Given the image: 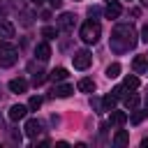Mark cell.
<instances>
[{"label":"cell","mask_w":148,"mask_h":148,"mask_svg":"<svg viewBox=\"0 0 148 148\" xmlns=\"http://www.w3.org/2000/svg\"><path fill=\"white\" fill-rule=\"evenodd\" d=\"M35 56H37L42 62H46V60L51 58V46H49V44H37V49H35Z\"/></svg>","instance_id":"cell-12"},{"label":"cell","mask_w":148,"mask_h":148,"mask_svg":"<svg viewBox=\"0 0 148 148\" xmlns=\"http://www.w3.org/2000/svg\"><path fill=\"white\" fill-rule=\"evenodd\" d=\"M113 143H116V146H127V143H130V134H127L125 130H118L116 136H113Z\"/></svg>","instance_id":"cell-16"},{"label":"cell","mask_w":148,"mask_h":148,"mask_svg":"<svg viewBox=\"0 0 148 148\" xmlns=\"http://www.w3.org/2000/svg\"><path fill=\"white\" fill-rule=\"evenodd\" d=\"M81 39L86 42V44H95L97 39H99V35H102V28H99V23L97 21H88V23H83L81 25Z\"/></svg>","instance_id":"cell-3"},{"label":"cell","mask_w":148,"mask_h":148,"mask_svg":"<svg viewBox=\"0 0 148 148\" xmlns=\"http://www.w3.org/2000/svg\"><path fill=\"white\" fill-rule=\"evenodd\" d=\"M49 5H51L53 9H60V7H62V0H49Z\"/></svg>","instance_id":"cell-28"},{"label":"cell","mask_w":148,"mask_h":148,"mask_svg":"<svg viewBox=\"0 0 148 148\" xmlns=\"http://www.w3.org/2000/svg\"><path fill=\"white\" fill-rule=\"evenodd\" d=\"M46 81V74L42 72V69H37V72H32V86H42Z\"/></svg>","instance_id":"cell-19"},{"label":"cell","mask_w":148,"mask_h":148,"mask_svg":"<svg viewBox=\"0 0 148 148\" xmlns=\"http://www.w3.org/2000/svg\"><path fill=\"white\" fill-rule=\"evenodd\" d=\"M72 62H74V67H76V69H88V67H90V62H92V56H90V51L81 49V51H76V53L72 56Z\"/></svg>","instance_id":"cell-4"},{"label":"cell","mask_w":148,"mask_h":148,"mask_svg":"<svg viewBox=\"0 0 148 148\" xmlns=\"http://www.w3.org/2000/svg\"><path fill=\"white\" fill-rule=\"evenodd\" d=\"M111 92H113V95H116V97H118V99H123V97H125V95H127V88H125V86H116V88H113V90H111Z\"/></svg>","instance_id":"cell-26"},{"label":"cell","mask_w":148,"mask_h":148,"mask_svg":"<svg viewBox=\"0 0 148 148\" xmlns=\"http://www.w3.org/2000/svg\"><path fill=\"white\" fill-rule=\"evenodd\" d=\"M141 5H146V7H148V0H141Z\"/></svg>","instance_id":"cell-32"},{"label":"cell","mask_w":148,"mask_h":148,"mask_svg":"<svg viewBox=\"0 0 148 148\" xmlns=\"http://www.w3.org/2000/svg\"><path fill=\"white\" fill-rule=\"evenodd\" d=\"M30 2H32V5H37V7H42V5H44V0H30Z\"/></svg>","instance_id":"cell-30"},{"label":"cell","mask_w":148,"mask_h":148,"mask_svg":"<svg viewBox=\"0 0 148 148\" xmlns=\"http://www.w3.org/2000/svg\"><path fill=\"white\" fill-rule=\"evenodd\" d=\"M141 39H143V42H148V25H143V28H141Z\"/></svg>","instance_id":"cell-29"},{"label":"cell","mask_w":148,"mask_h":148,"mask_svg":"<svg viewBox=\"0 0 148 148\" xmlns=\"http://www.w3.org/2000/svg\"><path fill=\"white\" fill-rule=\"evenodd\" d=\"M25 136H30V139H37L39 134H42V123L37 120V118H30V120H25Z\"/></svg>","instance_id":"cell-5"},{"label":"cell","mask_w":148,"mask_h":148,"mask_svg":"<svg viewBox=\"0 0 148 148\" xmlns=\"http://www.w3.org/2000/svg\"><path fill=\"white\" fill-rule=\"evenodd\" d=\"M123 86H125L127 90H130V88H139V79L130 74V76H125V81H123Z\"/></svg>","instance_id":"cell-21"},{"label":"cell","mask_w":148,"mask_h":148,"mask_svg":"<svg viewBox=\"0 0 148 148\" xmlns=\"http://www.w3.org/2000/svg\"><path fill=\"white\" fill-rule=\"evenodd\" d=\"M146 116H148V109H143V111H136V113H132V118H130V120H132L134 125H139V123H141V120H143Z\"/></svg>","instance_id":"cell-24"},{"label":"cell","mask_w":148,"mask_h":148,"mask_svg":"<svg viewBox=\"0 0 148 148\" xmlns=\"http://www.w3.org/2000/svg\"><path fill=\"white\" fill-rule=\"evenodd\" d=\"M123 102H125V106H127V109H134V106L139 104V97H136V95H125V97H123Z\"/></svg>","instance_id":"cell-22"},{"label":"cell","mask_w":148,"mask_h":148,"mask_svg":"<svg viewBox=\"0 0 148 148\" xmlns=\"http://www.w3.org/2000/svg\"><path fill=\"white\" fill-rule=\"evenodd\" d=\"M74 23H76V16H74V14H69V12H65V14L58 18L60 30H72V28H74Z\"/></svg>","instance_id":"cell-6"},{"label":"cell","mask_w":148,"mask_h":148,"mask_svg":"<svg viewBox=\"0 0 148 148\" xmlns=\"http://www.w3.org/2000/svg\"><path fill=\"white\" fill-rule=\"evenodd\" d=\"M42 35H44L46 39H53V37H58V30H56V28H49V25H46V28H42Z\"/></svg>","instance_id":"cell-25"},{"label":"cell","mask_w":148,"mask_h":148,"mask_svg":"<svg viewBox=\"0 0 148 148\" xmlns=\"http://www.w3.org/2000/svg\"><path fill=\"white\" fill-rule=\"evenodd\" d=\"M111 123H113V125H125V123H127V113L111 109Z\"/></svg>","instance_id":"cell-15"},{"label":"cell","mask_w":148,"mask_h":148,"mask_svg":"<svg viewBox=\"0 0 148 148\" xmlns=\"http://www.w3.org/2000/svg\"><path fill=\"white\" fill-rule=\"evenodd\" d=\"M79 90L81 92H92L95 90V81L92 79H81L79 81Z\"/></svg>","instance_id":"cell-17"},{"label":"cell","mask_w":148,"mask_h":148,"mask_svg":"<svg viewBox=\"0 0 148 148\" xmlns=\"http://www.w3.org/2000/svg\"><path fill=\"white\" fill-rule=\"evenodd\" d=\"M72 92H74V86H69V83H62V86H56L51 95H53V97H69Z\"/></svg>","instance_id":"cell-11"},{"label":"cell","mask_w":148,"mask_h":148,"mask_svg":"<svg viewBox=\"0 0 148 148\" xmlns=\"http://www.w3.org/2000/svg\"><path fill=\"white\" fill-rule=\"evenodd\" d=\"M116 102H118V97L111 92V95H106V97H102V106H104V111H111L113 106H116Z\"/></svg>","instance_id":"cell-18"},{"label":"cell","mask_w":148,"mask_h":148,"mask_svg":"<svg viewBox=\"0 0 148 148\" xmlns=\"http://www.w3.org/2000/svg\"><path fill=\"white\" fill-rule=\"evenodd\" d=\"M146 109H148V95H146Z\"/></svg>","instance_id":"cell-33"},{"label":"cell","mask_w":148,"mask_h":148,"mask_svg":"<svg viewBox=\"0 0 148 148\" xmlns=\"http://www.w3.org/2000/svg\"><path fill=\"white\" fill-rule=\"evenodd\" d=\"M25 116H28V106H23V104H14L9 109V120H21Z\"/></svg>","instance_id":"cell-7"},{"label":"cell","mask_w":148,"mask_h":148,"mask_svg":"<svg viewBox=\"0 0 148 148\" xmlns=\"http://www.w3.org/2000/svg\"><path fill=\"white\" fill-rule=\"evenodd\" d=\"M9 136H12V141H14V143H21V132L12 130V132H9Z\"/></svg>","instance_id":"cell-27"},{"label":"cell","mask_w":148,"mask_h":148,"mask_svg":"<svg viewBox=\"0 0 148 148\" xmlns=\"http://www.w3.org/2000/svg\"><path fill=\"white\" fill-rule=\"evenodd\" d=\"M141 148H148V139H143V141H141Z\"/></svg>","instance_id":"cell-31"},{"label":"cell","mask_w":148,"mask_h":148,"mask_svg":"<svg viewBox=\"0 0 148 148\" xmlns=\"http://www.w3.org/2000/svg\"><path fill=\"white\" fill-rule=\"evenodd\" d=\"M69 74H67V69L65 67H56V69H51V74H49V79L51 81H65Z\"/></svg>","instance_id":"cell-14"},{"label":"cell","mask_w":148,"mask_h":148,"mask_svg":"<svg viewBox=\"0 0 148 148\" xmlns=\"http://www.w3.org/2000/svg\"><path fill=\"white\" fill-rule=\"evenodd\" d=\"M104 14H106V18H118L123 14V9H120V5L116 0H109V5L104 7Z\"/></svg>","instance_id":"cell-8"},{"label":"cell","mask_w":148,"mask_h":148,"mask_svg":"<svg viewBox=\"0 0 148 148\" xmlns=\"http://www.w3.org/2000/svg\"><path fill=\"white\" fill-rule=\"evenodd\" d=\"M18 58V51L14 44H9V39H0V67H12Z\"/></svg>","instance_id":"cell-2"},{"label":"cell","mask_w":148,"mask_h":148,"mask_svg":"<svg viewBox=\"0 0 148 148\" xmlns=\"http://www.w3.org/2000/svg\"><path fill=\"white\" fill-rule=\"evenodd\" d=\"M39 106H42V97H39V95H32V97L28 99V109H32V111H37Z\"/></svg>","instance_id":"cell-23"},{"label":"cell","mask_w":148,"mask_h":148,"mask_svg":"<svg viewBox=\"0 0 148 148\" xmlns=\"http://www.w3.org/2000/svg\"><path fill=\"white\" fill-rule=\"evenodd\" d=\"M9 90H12V92H25V90H28V81H25L23 76L12 79V81H9Z\"/></svg>","instance_id":"cell-10"},{"label":"cell","mask_w":148,"mask_h":148,"mask_svg":"<svg viewBox=\"0 0 148 148\" xmlns=\"http://www.w3.org/2000/svg\"><path fill=\"white\" fill-rule=\"evenodd\" d=\"M132 67H134V72H136V74L146 72V69H148V58H146V56H136V58H134V62H132Z\"/></svg>","instance_id":"cell-13"},{"label":"cell","mask_w":148,"mask_h":148,"mask_svg":"<svg viewBox=\"0 0 148 148\" xmlns=\"http://www.w3.org/2000/svg\"><path fill=\"white\" fill-rule=\"evenodd\" d=\"M136 46V32L132 25L123 23V25H116L113 32H111V49L116 53H123V51H130Z\"/></svg>","instance_id":"cell-1"},{"label":"cell","mask_w":148,"mask_h":148,"mask_svg":"<svg viewBox=\"0 0 148 148\" xmlns=\"http://www.w3.org/2000/svg\"><path fill=\"white\" fill-rule=\"evenodd\" d=\"M14 32H16V30H14V25H12L7 18H2V21H0V39H12V37H14Z\"/></svg>","instance_id":"cell-9"},{"label":"cell","mask_w":148,"mask_h":148,"mask_svg":"<svg viewBox=\"0 0 148 148\" xmlns=\"http://www.w3.org/2000/svg\"><path fill=\"white\" fill-rule=\"evenodd\" d=\"M118 74H120V65H118V62H113V65L106 67V76H109V79H116Z\"/></svg>","instance_id":"cell-20"}]
</instances>
